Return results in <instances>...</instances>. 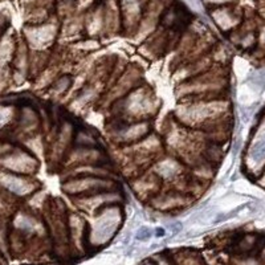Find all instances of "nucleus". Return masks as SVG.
Listing matches in <instances>:
<instances>
[{"label": "nucleus", "mask_w": 265, "mask_h": 265, "mask_svg": "<svg viewBox=\"0 0 265 265\" xmlns=\"http://www.w3.org/2000/svg\"><path fill=\"white\" fill-rule=\"evenodd\" d=\"M2 260H3V256H2V253H0V261H2Z\"/></svg>", "instance_id": "obj_7"}, {"label": "nucleus", "mask_w": 265, "mask_h": 265, "mask_svg": "<svg viewBox=\"0 0 265 265\" xmlns=\"http://www.w3.org/2000/svg\"><path fill=\"white\" fill-rule=\"evenodd\" d=\"M150 236H151V231L149 228H146V227H143V228H141L137 232V238L138 240H147V238H150Z\"/></svg>", "instance_id": "obj_3"}, {"label": "nucleus", "mask_w": 265, "mask_h": 265, "mask_svg": "<svg viewBox=\"0 0 265 265\" xmlns=\"http://www.w3.org/2000/svg\"><path fill=\"white\" fill-rule=\"evenodd\" d=\"M163 233H165V232H163V229H161V228H159L158 231H156V235H158V236H162Z\"/></svg>", "instance_id": "obj_5"}, {"label": "nucleus", "mask_w": 265, "mask_h": 265, "mask_svg": "<svg viewBox=\"0 0 265 265\" xmlns=\"http://www.w3.org/2000/svg\"><path fill=\"white\" fill-rule=\"evenodd\" d=\"M209 2H214V3H223V2H228V0H209Z\"/></svg>", "instance_id": "obj_6"}, {"label": "nucleus", "mask_w": 265, "mask_h": 265, "mask_svg": "<svg viewBox=\"0 0 265 265\" xmlns=\"http://www.w3.org/2000/svg\"><path fill=\"white\" fill-rule=\"evenodd\" d=\"M141 265H155V264H154V262H152V261H150V260H147V261L142 262V264H141Z\"/></svg>", "instance_id": "obj_4"}, {"label": "nucleus", "mask_w": 265, "mask_h": 265, "mask_svg": "<svg viewBox=\"0 0 265 265\" xmlns=\"http://www.w3.org/2000/svg\"><path fill=\"white\" fill-rule=\"evenodd\" d=\"M0 184L3 186V189H6L7 191L16 194V195H23L28 190L25 179L20 178L15 174H8V172L0 174Z\"/></svg>", "instance_id": "obj_1"}, {"label": "nucleus", "mask_w": 265, "mask_h": 265, "mask_svg": "<svg viewBox=\"0 0 265 265\" xmlns=\"http://www.w3.org/2000/svg\"><path fill=\"white\" fill-rule=\"evenodd\" d=\"M252 158L257 161V162H261L265 159V139H261L253 145L252 147V152H251Z\"/></svg>", "instance_id": "obj_2"}]
</instances>
